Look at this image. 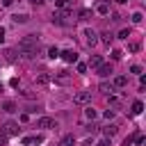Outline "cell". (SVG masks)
Listing matches in <instances>:
<instances>
[{"mask_svg":"<svg viewBox=\"0 0 146 146\" xmlns=\"http://www.w3.org/2000/svg\"><path fill=\"white\" fill-rule=\"evenodd\" d=\"M112 41H114V36H112L110 32H103V43H107V46H112Z\"/></svg>","mask_w":146,"mask_h":146,"instance_id":"obj_21","label":"cell"},{"mask_svg":"<svg viewBox=\"0 0 146 146\" xmlns=\"http://www.w3.org/2000/svg\"><path fill=\"white\" fill-rule=\"evenodd\" d=\"M5 41V27H0V43Z\"/></svg>","mask_w":146,"mask_h":146,"instance_id":"obj_34","label":"cell"},{"mask_svg":"<svg viewBox=\"0 0 146 146\" xmlns=\"http://www.w3.org/2000/svg\"><path fill=\"white\" fill-rule=\"evenodd\" d=\"M96 146H112V144H110V139H107V137H103V139H100Z\"/></svg>","mask_w":146,"mask_h":146,"instance_id":"obj_28","label":"cell"},{"mask_svg":"<svg viewBox=\"0 0 146 146\" xmlns=\"http://www.w3.org/2000/svg\"><path fill=\"white\" fill-rule=\"evenodd\" d=\"M141 110H144V103L141 100H135L132 103V114H141Z\"/></svg>","mask_w":146,"mask_h":146,"instance_id":"obj_17","label":"cell"},{"mask_svg":"<svg viewBox=\"0 0 146 146\" xmlns=\"http://www.w3.org/2000/svg\"><path fill=\"white\" fill-rule=\"evenodd\" d=\"M110 105H114V107H116V105H121V100H119L116 96H110Z\"/></svg>","mask_w":146,"mask_h":146,"instance_id":"obj_27","label":"cell"},{"mask_svg":"<svg viewBox=\"0 0 146 146\" xmlns=\"http://www.w3.org/2000/svg\"><path fill=\"white\" fill-rule=\"evenodd\" d=\"M23 144H25V146H30V144H34V137H23Z\"/></svg>","mask_w":146,"mask_h":146,"instance_id":"obj_32","label":"cell"},{"mask_svg":"<svg viewBox=\"0 0 146 146\" xmlns=\"http://www.w3.org/2000/svg\"><path fill=\"white\" fill-rule=\"evenodd\" d=\"M2 110H5V112H16L18 107H16L14 100H5V103H2Z\"/></svg>","mask_w":146,"mask_h":146,"instance_id":"obj_10","label":"cell"},{"mask_svg":"<svg viewBox=\"0 0 146 146\" xmlns=\"http://www.w3.org/2000/svg\"><path fill=\"white\" fill-rule=\"evenodd\" d=\"M139 50V43H130V52H137Z\"/></svg>","mask_w":146,"mask_h":146,"instance_id":"obj_33","label":"cell"},{"mask_svg":"<svg viewBox=\"0 0 146 146\" xmlns=\"http://www.w3.org/2000/svg\"><path fill=\"white\" fill-rule=\"evenodd\" d=\"M48 57H50V59H57V57H59V48H55V46L48 48Z\"/></svg>","mask_w":146,"mask_h":146,"instance_id":"obj_18","label":"cell"},{"mask_svg":"<svg viewBox=\"0 0 146 146\" xmlns=\"http://www.w3.org/2000/svg\"><path fill=\"white\" fill-rule=\"evenodd\" d=\"M75 144V137L73 135H66V137H62V141H59V146H73Z\"/></svg>","mask_w":146,"mask_h":146,"instance_id":"obj_11","label":"cell"},{"mask_svg":"<svg viewBox=\"0 0 146 146\" xmlns=\"http://www.w3.org/2000/svg\"><path fill=\"white\" fill-rule=\"evenodd\" d=\"M78 18H80V21H89V18H91V9H87V7L80 9V11H78Z\"/></svg>","mask_w":146,"mask_h":146,"instance_id":"obj_8","label":"cell"},{"mask_svg":"<svg viewBox=\"0 0 146 146\" xmlns=\"http://www.w3.org/2000/svg\"><path fill=\"white\" fill-rule=\"evenodd\" d=\"M18 48L25 57H36L39 52V34H25L21 41H18Z\"/></svg>","mask_w":146,"mask_h":146,"instance_id":"obj_1","label":"cell"},{"mask_svg":"<svg viewBox=\"0 0 146 146\" xmlns=\"http://www.w3.org/2000/svg\"><path fill=\"white\" fill-rule=\"evenodd\" d=\"M141 21H144V16H141L139 11H135V14H132V23H141Z\"/></svg>","mask_w":146,"mask_h":146,"instance_id":"obj_23","label":"cell"},{"mask_svg":"<svg viewBox=\"0 0 146 146\" xmlns=\"http://www.w3.org/2000/svg\"><path fill=\"white\" fill-rule=\"evenodd\" d=\"M39 82H41V84H48L50 78H48V75H39Z\"/></svg>","mask_w":146,"mask_h":146,"instance_id":"obj_31","label":"cell"},{"mask_svg":"<svg viewBox=\"0 0 146 146\" xmlns=\"http://www.w3.org/2000/svg\"><path fill=\"white\" fill-rule=\"evenodd\" d=\"M96 11H98V14H103V16H107V14H110V7H107V2H100V5L96 7Z\"/></svg>","mask_w":146,"mask_h":146,"instance_id":"obj_15","label":"cell"},{"mask_svg":"<svg viewBox=\"0 0 146 146\" xmlns=\"http://www.w3.org/2000/svg\"><path fill=\"white\" fill-rule=\"evenodd\" d=\"M84 116H87L89 121H94V119H96V110H94V107H87V110H84Z\"/></svg>","mask_w":146,"mask_h":146,"instance_id":"obj_19","label":"cell"},{"mask_svg":"<svg viewBox=\"0 0 146 146\" xmlns=\"http://www.w3.org/2000/svg\"><path fill=\"white\" fill-rule=\"evenodd\" d=\"M116 2H119V5H123V2H128V0H116Z\"/></svg>","mask_w":146,"mask_h":146,"instance_id":"obj_37","label":"cell"},{"mask_svg":"<svg viewBox=\"0 0 146 146\" xmlns=\"http://www.w3.org/2000/svg\"><path fill=\"white\" fill-rule=\"evenodd\" d=\"M130 73H137V75H141V66H137V64H135V66L130 68Z\"/></svg>","mask_w":146,"mask_h":146,"instance_id":"obj_30","label":"cell"},{"mask_svg":"<svg viewBox=\"0 0 146 146\" xmlns=\"http://www.w3.org/2000/svg\"><path fill=\"white\" fill-rule=\"evenodd\" d=\"M55 5H57V9L62 11V9H68V7L73 5V0H55Z\"/></svg>","mask_w":146,"mask_h":146,"instance_id":"obj_12","label":"cell"},{"mask_svg":"<svg viewBox=\"0 0 146 146\" xmlns=\"http://www.w3.org/2000/svg\"><path fill=\"white\" fill-rule=\"evenodd\" d=\"M100 64H103V57H100V55H94V57L89 59V66H91V68H98Z\"/></svg>","mask_w":146,"mask_h":146,"instance_id":"obj_9","label":"cell"},{"mask_svg":"<svg viewBox=\"0 0 146 146\" xmlns=\"http://www.w3.org/2000/svg\"><path fill=\"white\" fill-rule=\"evenodd\" d=\"M59 57H62L66 64H73V62H78V52H75V50H64V52H59Z\"/></svg>","mask_w":146,"mask_h":146,"instance_id":"obj_6","label":"cell"},{"mask_svg":"<svg viewBox=\"0 0 146 146\" xmlns=\"http://www.w3.org/2000/svg\"><path fill=\"white\" fill-rule=\"evenodd\" d=\"M30 2H32V5H41L43 0H30Z\"/></svg>","mask_w":146,"mask_h":146,"instance_id":"obj_36","label":"cell"},{"mask_svg":"<svg viewBox=\"0 0 146 146\" xmlns=\"http://www.w3.org/2000/svg\"><path fill=\"white\" fill-rule=\"evenodd\" d=\"M87 68H89V66H87V64H82V62H80V64H78V73H87Z\"/></svg>","mask_w":146,"mask_h":146,"instance_id":"obj_26","label":"cell"},{"mask_svg":"<svg viewBox=\"0 0 146 146\" xmlns=\"http://www.w3.org/2000/svg\"><path fill=\"white\" fill-rule=\"evenodd\" d=\"M91 100V91H78L75 96H73V103H78V105H84V103H89Z\"/></svg>","mask_w":146,"mask_h":146,"instance_id":"obj_5","label":"cell"},{"mask_svg":"<svg viewBox=\"0 0 146 146\" xmlns=\"http://www.w3.org/2000/svg\"><path fill=\"white\" fill-rule=\"evenodd\" d=\"M103 94H110L112 96V91H114V84H107V82H100V87H98Z\"/></svg>","mask_w":146,"mask_h":146,"instance_id":"obj_14","label":"cell"},{"mask_svg":"<svg viewBox=\"0 0 146 146\" xmlns=\"http://www.w3.org/2000/svg\"><path fill=\"white\" fill-rule=\"evenodd\" d=\"M18 130H21V128H18V123H14V121H7V123L2 125V132H5L7 137H16Z\"/></svg>","mask_w":146,"mask_h":146,"instance_id":"obj_2","label":"cell"},{"mask_svg":"<svg viewBox=\"0 0 146 146\" xmlns=\"http://www.w3.org/2000/svg\"><path fill=\"white\" fill-rule=\"evenodd\" d=\"M125 84H128V78L125 75H116L114 78V87H125Z\"/></svg>","mask_w":146,"mask_h":146,"instance_id":"obj_13","label":"cell"},{"mask_svg":"<svg viewBox=\"0 0 146 146\" xmlns=\"http://www.w3.org/2000/svg\"><path fill=\"white\" fill-rule=\"evenodd\" d=\"M7 139H9V137H7V135L0 130V146H5V144H7Z\"/></svg>","mask_w":146,"mask_h":146,"instance_id":"obj_29","label":"cell"},{"mask_svg":"<svg viewBox=\"0 0 146 146\" xmlns=\"http://www.w3.org/2000/svg\"><path fill=\"white\" fill-rule=\"evenodd\" d=\"M130 36V27H123L121 32H119V39H128Z\"/></svg>","mask_w":146,"mask_h":146,"instance_id":"obj_22","label":"cell"},{"mask_svg":"<svg viewBox=\"0 0 146 146\" xmlns=\"http://www.w3.org/2000/svg\"><path fill=\"white\" fill-rule=\"evenodd\" d=\"M36 125L48 130V128H57V121H55V119H50V116H39V119H36Z\"/></svg>","mask_w":146,"mask_h":146,"instance_id":"obj_4","label":"cell"},{"mask_svg":"<svg viewBox=\"0 0 146 146\" xmlns=\"http://www.w3.org/2000/svg\"><path fill=\"white\" fill-rule=\"evenodd\" d=\"M84 43H87L89 48H94V46L98 43V34H96L94 30H89V27L84 30Z\"/></svg>","mask_w":146,"mask_h":146,"instance_id":"obj_3","label":"cell"},{"mask_svg":"<svg viewBox=\"0 0 146 146\" xmlns=\"http://www.w3.org/2000/svg\"><path fill=\"white\" fill-rule=\"evenodd\" d=\"M121 57H123L121 50H112V59H121Z\"/></svg>","mask_w":146,"mask_h":146,"instance_id":"obj_25","label":"cell"},{"mask_svg":"<svg viewBox=\"0 0 146 146\" xmlns=\"http://www.w3.org/2000/svg\"><path fill=\"white\" fill-rule=\"evenodd\" d=\"M11 18H14L16 23H27V21H30V16H27V14H14Z\"/></svg>","mask_w":146,"mask_h":146,"instance_id":"obj_16","label":"cell"},{"mask_svg":"<svg viewBox=\"0 0 146 146\" xmlns=\"http://www.w3.org/2000/svg\"><path fill=\"white\" fill-rule=\"evenodd\" d=\"M110 73H112V66H110V64H100V66H98V75H100V78H107Z\"/></svg>","mask_w":146,"mask_h":146,"instance_id":"obj_7","label":"cell"},{"mask_svg":"<svg viewBox=\"0 0 146 146\" xmlns=\"http://www.w3.org/2000/svg\"><path fill=\"white\" fill-rule=\"evenodd\" d=\"M11 2H14V0H2V5H5V7H9Z\"/></svg>","mask_w":146,"mask_h":146,"instance_id":"obj_35","label":"cell"},{"mask_svg":"<svg viewBox=\"0 0 146 146\" xmlns=\"http://www.w3.org/2000/svg\"><path fill=\"white\" fill-rule=\"evenodd\" d=\"M103 135H105V137H112V135H116V125H107V128L103 130Z\"/></svg>","mask_w":146,"mask_h":146,"instance_id":"obj_20","label":"cell"},{"mask_svg":"<svg viewBox=\"0 0 146 146\" xmlns=\"http://www.w3.org/2000/svg\"><path fill=\"white\" fill-rule=\"evenodd\" d=\"M5 55H7V59H9V62H14V59H16V52H14V50H7Z\"/></svg>","mask_w":146,"mask_h":146,"instance_id":"obj_24","label":"cell"}]
</instances>
